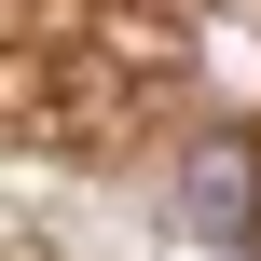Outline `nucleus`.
Here are the masks:
<instances>
[{
	"mask_svg": "<svg viewBox=\"0 0 261 261\" xmlns=\"http://www.w3.org/2000/svg\"><path fill=\"white\" fill-rule=\"evenodd\" d=\"M179 220L248 248V220H261V151H248V138H193V165H179Z\"/></svg>",
	"mask_w": 261,
	"mask_h": 261,
	"instance_id": "obj_1",
	"label": "nucleus"
}]
</instances>
